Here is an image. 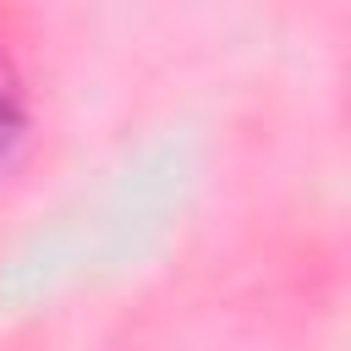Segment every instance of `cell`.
I'll list each match as a JSON object with an SVG mask.
<instances>
[{"label": "cell", "mask_w": 351, "mask_h": 351, "mask_svg": "<svg viewBox=\"0 0 351 351\" xmlns=\"http://www.w3.org/2000/svg\"><path fill=\"white\" fill-rule=\"evenodd\" d=\"M16 132H22V121H16V104H11V99H0V165L11 159V148H16Z\"/></svg>", "instance_id": "6da1fadb"}]
</instances>
